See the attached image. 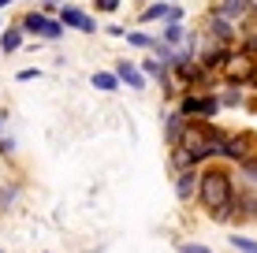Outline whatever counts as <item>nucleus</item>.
Wrapping results in <instances>:
<instances>
[{
  "mask_svg": "<svg viewBox=\"0 0 257 253\" xmlns=\"http://www.w3.org/2000/svg\"><path fill=\"white\" fill-rule=\"evenodd\" d=\"M127 41L131 49H146V52H153L157 49V34H146V30H127Z\"/></svg>",
  "mask_w": 257,
  "mask_h": 253,
  "instance_id": "aec40b11",
  "label": "nucleus"
},
{
  "mask_svg": "<svg viewBox=\"0 0 257 253\" xmlns=\"http://www.w3.org/2000/svg\"><path fill=\"white\" fill-rule=\"evenodd\" d=\"M157 38H161L164 45H172V49H183V45L194 38V30H190L187 23H164L161 30H157Z\"/></svg>",
  "mask_w": 257,
  "mask_h": 253,
  "instance_id": "f8f14e48",
  "label": "nucleus"
},
{
  "mask_svg": "<svg viewBox=\"0 0 257 253\" xmlns=\"http://www.w3.org/2000/svg\"><path fill=\"white\" fill-rule=\"evenodd\" d=\"M90 86H93V90H101V93H119L123 90V82H119L116 71H93L90 75Z\"/></svg>",
  "mask_w": 257,
  "mask_h": 253,
  "instance_id": "f3484780",
  "label": "nucleus"
},
{
  "mask_svg": "<svg viewBox=\"0 0 257 253\" xmlns=\"http://www.w3.org/2000/svg\"><path fill=\"white\" fill-rule=\"evenodd\" d=\"M56 19L64 23L67 30H78V34H97V30H101V26H97V15H93V12H86L82 4H75V0H67V4L60 8Z\"/></svg>",
  "mask_w": 257,
  "mask_h": 253,
  "instance_id": "0eeeda50",
  "label": "nucleus"
},
{
  "mask_svg": "<svg viewBox=\"0 0 257 253\" xmlns=\"http://www.w3.org/2000/svg\"><path fill=\"white\" fill-rule=\"evenodd\" d=\"M246 112H253V116H257V93H250V97H246Z\"/></svg>",
  "mask_w": 257,
  "mask_h": 253,
  "instance_id": "c85d7f7f",
  "label": "nucleus"
},
{
  "mask_svg": "<svg viewBox=\"0 0 257 253\" xmlns=\"http://www.w3.org/2000/svg\"><path fill=\"white\" fill-rule=\"evenodd\" d=\"M175 108H179L187 119H209V123H216V116L224 112V104H220V90H209V93L187 90V93H179Z\"/></svg>",
  "mask_w": 257,
  "mask_h": 253,
  "instance_id": "f03ea898",
  "label": "nucleus"
},
{
  "mask_svg": "<svg viewBox=\"0 0 257 253\" xmlns=\"http://www.w3.org/2000/svg\"><path fill=\"white\" fill-rule=\"evenodd\" d=\"M26 49V34L19 23H8L4 30H0V52L4 56H12V52H23Z\"/></svg>",
  "mask_w": 257,
  "mask_h": 253,
  "instance_id": "4468645a",
  "label": "nucleus"
},
{
  "mask_svg": "<svg viewBox=\"0 0 257 253\" xmlns=\"http://www.w3.org/2000/svg\"><path fill=\"white\" fill-rule=\"evenodd\" d=\"M212 12H220V15H227L231 23H242V19H250V0H212Z\"/></svg>",
  "mask_w": 257,
  "mask_h": 253,
  "instance_id": "2eb2a0df",
  "label": "nucleus"
},
{
  "mask_svg": "<svg viewBox=\"0 0 257 253\" xmlns=\"http://www.w3.org/2000/svg\"><path fill=\"white\" fill-rule=\"evenodd\" d=\"M135 23H142V26H149V23H187V8L183 4H168V0H153V4H146L138 12V19Z\"/></svg>",
  "mask_w": 257,
  "mask_h": 253,
  "instance_id": "423d86ee",
  "label": "nucleus"
},
{
  "mask_svg": "<svg viewBox=\"0 0 257 253\" xmlns=\"http://www.w3.org/2000/svg\"><path fill=\"white\" fill-rule=\"evenodd\" d=\"M104 34H108V38H127V26H123V23H108Z\"/></svg>",
  "mask_w": 257,
  "mask_h": 253,
  "instance_id": "cd10ccee",
  "label": "nucleus"
},
{
  "mask_svg": "<svg viewBox=\"0 0 257 253\" xmlns=\"http://www.w3.org/2000/svg\"><path fill=\"white\" fill-rule=\"evenodd\" d=\"M64 4H67V0H38V8L45 15H60V8H64Z\"/></svg>",
  "mask_w": 257,
  "mask_h": 253,
  "instance_id": "a878e982",
  "label": "nucleus"
},
{
  "mask_svg": "<svg viewBox=\"0 0 257 253\" xmlns=\"http://www.w3.org/2000/svg\"><path fill=\"white\" fill-rule=\"evenodd\" d=\"M250 15H257V0H250Z\"/></svg>",
  "mask_w": 257,
  "mask_h": 253,
  "instance_id": "2f4dec72",
  "label": "nucleus"
},
{
  "mask_svg": "<svg viewBox=\"0 0 257 253\" xmlns=\"http://www.w3.org/2000/svg\"><path fill=\"white\" fill-rule=\"evenodd\" d=\"M90 4H93V15H116L123 0H90Z\"/></svg>",
  "mask_w": 257,
  "mask_h": 253,
  "instance_id": "b1692460",
  "label": "nucleus"
},
{
  "mask_svg": "<svg viewBox=\"0 0 257 253\" xmlns=\"http://www.w3.org/2000/svg\"><path fill=\"white\" fill-rule=\"evenodd\" d=\"M235 171H238V179H242V186H257V153L250 156V160H242Z\"/></svg>",
  "mask_w": 257,
  "mask_h": 253,
  "instance_id": "4be33fe9",
  "label": "nucleus"
},
{
  "mask_svg": "<svg viewBox=\"0 0 257 253\" xmlns=\"http://www.w3.org/2000/svg\"><path fill=\"white\" fill-rule=\"evenodd\" d=\"M0 30H4V19H0Z\"/></svg>",
  "mask_w": 257,
  "mask_h": 253,
  "instance_id": "72a5a7b5",
  "label": "nucleus"
},
{
  "mask_svg": "<svg viewBox=\"0 0 257 253\" xmlns=\"http://www.w3.org/2000/svg\"><path fill=\"white\" fill-rule=\"evenodd\" d=\"M253 64H257V56H250V52H242L235 45L231 56H227V64H224V71H220V86H242V90H250Z\"/></svg>",
  "mask_w": 257,
  "mask_h": 253,
  "instance_id": "39448f33",
  "label": "nucleus"
},
{
  "mask_svg": "<svg viewBox=\"0 0 257 253\" xmlns=\"http://www.w3.org/2000/svg\"><path fill=\"white\" fill-rule=\"evenodd\" d=\"M112 71L119 75V82L127 86V90H138V93H142V90H149V78H146V71H142L135 60H127V56L116 60V64H112Z\"/></svg>",
  "mask_w": 257,
  "mask_h": 253,
  "instance_id": "9d476101",
  "label": "nucleus"
},
{
  "mask_svg": "<svg viewBox=\"0 0 257 253\" xmlns=\"http://www.w3.org/2000/svg\"><path fill=\"white\" fill-rule=\"evenodd\" d=\"M250 93H257V64H253V75H250Z\"/></svg>",
  "mask_w": 257,
  "mask_h": 253,
  "instance_id": "c756f323",
  "label": "nucleus"
},
{
  "mask_svg": "<svg viewBox=\"0 0 257 253\" xmlns=\"http://www.w3.org/2000/svg\"><path fill=\"white\" fill-rule=\"evenodd\" d=\"M253 153H257V130H253V127H238V130H231V134H227L220 160L231 164V168H238V164L250 160Z\"/></svg>",
  "mask_w": 257,
  "mask_h": 253,
  "instance_id": "20e7f679",
  "label": "nucleus"
},
{
  "mask_svg": "<svg viewBox=\"0 0 257 253\" xmlns=\"http://www.w3.org/2000/svg\"><path fill=\"white\" fill-rule=\"evenodd\" d=\"M0 253H8V249H4V246H0Z\"/></svg>",
  "mask_w": 257,
  "mask_h": 253,
  "instance_id": "f704fd0d",
  "label": "nucleus"
},
{
  "mask_svg": "<svg viewBox=\"0 0 257 253\" xmlns=\"http://www.w3.org/2000/svg\"><path fill=\"white\" fill-rule=\"evenodd\" d=\"M187 123H190V119L183 116L175 104H164V112H161V130H164V145H168V149L183 142V134H187Z\"/></svg>",
  "mask_w": 257,
  "mask_h": 253,
  "instance_id": "6e6552de",
  "label": "nucleus"
},
{
  "mask_svg": "<svg viewBox=\"0 0 257 253\" xmlns=\"http://www.w3.org/2000/svg\"><path fill=\"white\" fill-rule=\"evenodd\" d=\"M175 253H216V249L205 246V242H183V238H175Z\"/></svg>",
  "mask_w": 257,
  "mask_h": 253,
  "instance_id": "5701e85b",
  "label": "nucleus"
},
{
  "mask_svg": "<svg viewBox=\"0 0 257 253\" xmlns=\"http://www.w3.org/2000/svg\"><path fill=\"white\" fill-rule=\"evenodd\" d=\"M0 56H4V52H0Z\"/></svg>",
  "mask_w": 257,
  "mask_h": 253,
  "instance_id": "c9c22d12",
  "label": "nucleus"
},
{
  "mask_svg": "<svg viewBox=\"0 0 257 253\" xmlns=\"http://www.w3.org/2000/svg\"><path fill=\"white\" fill-rule=\"evenodd\" d=\"M198 175H201V168L172 175V190H175V201L179 205H198Z\"/></svg>",
  "mask_w": 257,
  "mask_h": 253,
  "instance_id": "1a4fd4ad",
  "label": "nucleus"
},
{
  "mask_svg": "<svg viewBox=\"0 0 257 253\" xmlns=\"http://www.w3.org/2000/svg\"><path fill=\"white\" fill-rule=\"evenodd\" d=\"M227 246L235 253H257V238H250V234H242V231H231L227 234Z\"/></svg>",
  "mask_w": 257,
  "mask_h": 253,
  "instance_id": "412c9836",
  "label": "nucleus"
},
{
  "mask_svg": "<svg viewBox=\"0 0 257 253\" xmlns=\"http://www.w3.org/2000/svg\"><path fill=\"white\" fill-rule=\"evenodd\" d=\"M41 78V67H23L19 75H15V82H38Z\"/></svg>",
  "mask_w": 257,
  "mask_h": 253,
  "instance_id": "bb28decb",
  "label": "nucleus"
},
{
  "mask_svg": "<svg viewBox=\"0 0 257 253\" xmlns=\"http://www.w3.org/2000/svg\"><path fill=\"white\" fill-rule=\"evenodd\" d=\"M235 194H238V175H235L231 164L212 160V164L201 168V175H198V208L205 216H212L216 208H224Z\"/></svg>",
  "mask_w": 257,
  "mask_h": 253,
  "instance_id": "f257e3e1",
  "label": "nucleus"
},
{
  "mask_svg": "<svg viewBox=\"0 0 257 253\" xmlns=\"http://www.w3.org/2000/svg\"><path fill=\"white\" fill-rule=\"evenodd\" d=\"M15 149H19V142L12 134H0V156H15Z\"/></svg>",
  "mask_w": 257,
  "mask_h": 253,
  "instance_id": "393cba45",
  "label": "nucleus"
},
{
  "mask_svg": "<svg viewBox=\"0 0 257 253\" xmlns=\"http://www.w3.org/2000/svg\"><path fill=\"white\" fill-rule=\"evenodd\" d=\"M190 168H194L190 153L183 149V145H172V149H168V171H172V175H179V171H190Z\"/></svg>",
  "mask_w": 257,
  "mask_h": 253,
  "instance_id": "a211bd4d",
  "label": "nucleus"
},
{
  "mask_svg": "<svg viewBox=\"0 0 257 253\" xmlns=\"http://www.w3.org/2000/svg\"><path fill=\"white\" fill-rule=\"evenodd\" d=\"M257 223V186H238V227Z\"/></svg>",
  "mask_w": 257,
  "mask_h": 253,
  "instance_id": "ddd939ff",
  "label": "nucleus"
},
{
  "mask_svg": "<svg viewBox=\"0 0 257 253\" xmlns=\"http://www.w3.org/2000/svg\"><path fill=\"white\" fill-rule=\"evenodd\" d=\"M23 26V34L26 38H34V41H41V34H45V23H49V15L41 12V8H26V12L19 15V19H15Z\"/></svg>",
  "mask_w": 257,
  "mask_h": 253,
  "instance_id": "9b49d317",
  "label": "nucleus"
},
{
  "mask_svg": "<svg viewBox=\"0 0 257 253\" xmlns=\"http://www.w3.org/2000/svg\"><path fill=\"white\" fill-rule=\"evenodd\" d=\"M246 97H250V90H242V86H220V104L227 112H246Z\"/></svg>",
  "mask_w": 257,
  "mask_h": 253,
  "instance_id": "dca6fc26",
  "label": "nucleus"
},
{
  "mask_svg": "<svg viewBox=\"0 0 257 253\" xmlns=\"http://www.w3.org/2000/svg\"><path fill=\"white\" fill-rule=\"evenodd\" d=\"M168 4H183V0H168Z\"/></svg>",
  "mask_w": 257,
  "mask_h": 253,
  "instance_id": "473e14b6",
  "label": "nucleus"
},
{
  "mask_svg": "<svg viewBox=\"0 0 257 253\" xmlns=\"http://www.w3.org/2000/svg\"><path fill=\"white\" fill-rule=\"evenodd\" d=\"M19 194H23V182H0V212L19 205Z\"/></svg>",
  "mask_w": 257,
  "mask_h": 253,
  "instance_id": "6ab92c4d",
  "label": "nucleus"
},
{
  "mask_svg": "<svg viewBox=\"0 0 257 253\" xmlns=\"http://www.w3.org/2000/svg\"><path fill=\"white\" fill-rule=\"evenodd\" d=\"M198 34L205 41H216V45H227V49L238 45V23H231L227 15L212 12V8H205V15L198 19Z\"/></svg>",
  "mask_w": 257,
  "mask_h": 253,
  "instance_id": "7ed1b4c3",
  "label": "nucleus"
},
{
  "mask_svg": "<svg viewBox=\"0 0 257 253\" xmlns=\"http://www.w3.org/2000/svg\"><path fill=\"white\" fill-rule=\"evenodd\" d=\"M4 119H8V112H0V134H4Z\"/></svg>",
  "mask_w": 257,
  "mask_h": 253,
  "instance_id": "7c9ffc66",
  "label": "nucleus"
}]
</instances>
